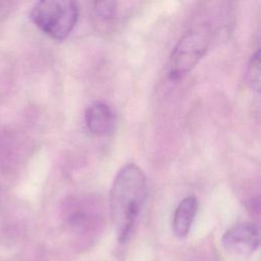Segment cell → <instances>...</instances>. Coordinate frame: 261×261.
<instances>
[{
  "label": "cell",
  "instance_id": "cell-8",
  "mask_svg": "<svg viewBox=\"0 0 261 261\" xmlns=\"http://www.w3.org/2000/svg\"><path fill=\"white\" fill-rule=\"evenodd\" d=\"M247 81L250 87L259 92L260 91V51L259 49L252 55L247 67Z\"/></svg>",
  "mask_w": 261,
  "mask_h": 261
},
{
  "label": "cell",
  "instance_id": "cell-9",
  "mask_svg": "<svg viewBox=\"0 0 261 261\" xmlns=\"http://www.w3.org/2000/svg\"><path fill=\"white\" fill-rule=\"evenodd\" d=\"M94 9H95L96 14L100 18L107 20V19L113 17V15L115 13V9H116V3L113 1L95 2Z\"/></svg>",
  "mask_w": 261,
  "mask_h": 261
},
{
  "label": "cell",
  "instance_id": "cell-1",
  "mask_svg": "<svg viewBox=\"0 0 261 261\" xmlns=\"http://www.w3.org/2000/svg\"><path fill=\"white\" fill-rule=\"evenodd\" d=\"M147 197V181L142 169L127 163L116 173L109 195L110 212L119 242H125L135 226Z\"/></svg>",
  "mask_w": 261,
  "mask_h": 261
},
{
  "label": "cell",
  "instance_id": "cell-5",
  "mask_svg": "<svg viewBox=\"0 0 261 261\" xmlns=\"http://www.w3.org/2000/svg\"><path fill=\"white\" fill-rule=\"evenodd\" d=\"M99 201L92 196H81L70 198L66 204L68 222L76 230H86L95 224Z\"/></svg>",
  "mask_w": 261,
  "mask_h": 261
},
{
  "label": "cell",
  "instance_id": "cell-3",
  "mask_svg": "<svg viewBox=\"0 0 261 261\" xmlns=\"http://www.w3.org/2000/svg\"><path fill=\"white\" fill-rule=\"evenodd\" d=\"M214 31L201 25L189 30L174 46L169 62V77L173 81L182 79L205 56Z\"/></svg>",
  "mask_w": 261,
  "mask_h": 261
},
{
  "label": "cell",
  "instance_id": "cell-4",
  "mask_svg": "<svg viewBox=\"0 0 261 261\" xmlns=\"http://www.w3.org/2000/svg\"><path fill=\"white\" fill-rule=\"evenodd\" d=\"M221 242L228 253L248 256L259 247V229L251 222H241L227 229L222 236Z\"/></svg>",
  "mask_w": 261,
  "mask_h": 261
},
{
  "label": "cell",
  "instance_id": "cell-6",
  "mask_svg": "<svg viewBox=\"0 0 261 261\" xmlns=\"http://www.w3.org/2000/svg\"><path fill=\"white\" fill-rule=\"evenodd\" d=\"M115 122L114 110L105 102H94L85 111L86 126L96 137L109 136L114 130Z\"/></svg>",
  "mask_w": 261,
  "mask_h": 261
},
{
  "label": "cell",
  "instance_id": "cell-2",
  "mask_svg": "<svg viewBox=\"0 0 261 261\" xmlns=\"http://www.w3.org/2000/svg\"><path fill=\"white\" fill-rule=\"evenodd\" d=\"M32 21L55 40L66 39L79 18V6L70 0H44L35 3L30 12Z\"/></svg>",
  "mask_w": 261,
  "mask_h": 261
},
{
  "label": "cell",
  "instance_id": "cell-7",
  "mask_svg": "<svg viewBox=\"0 0 261 261\" xmlns=\"http://www.w3.org/2000/svg\"><path fill=\"white\" fill-rule=\"evenodd\" d=\"M198 211V200L189 196L182 199L176 206L172 218V230L178 238H185L194 222Z\"/></svg>",
  "mask_w": 261,
  "mask_h": 261
}]
</instances>
